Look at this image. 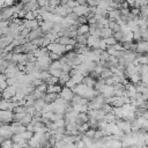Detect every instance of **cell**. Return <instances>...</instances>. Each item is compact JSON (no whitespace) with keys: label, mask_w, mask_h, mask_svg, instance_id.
Instances as JSON below:
<instances>
[{"label":"cell","mask_w":148,"mask_h":148,"mask_svg":"<svg viewBox=\"0 0 148 148\" xmlns=\"http://www.w3.org/2000/svg\"><path fill=\"white\" fill-rule=\"evenodd\" d=\"M49 76H50L49 71H40V73H39V79H40V80L46 81V79H47Z\"/></svg>","instance_id":"9a60e30c"},{"label":"cell","mask_w":148,"mask_h":148,"mask_svg":"<svg viewBox=\"0 0 148 148\" xmlns=\"http://www.w3.org/2000/svg\"><path fill=\"white\" fill-rule=\"evenodd\" d=\"M46 49L50 52H54L58 54H65V45H61L57 42H51L46 45Z\"/></svg>","instance_id":"6da1fadb"},{"label":"cell","mask_w":148,"mask_h":148,"mask_svg":"<svg viewBox=\"0 0 148 148\" xmlns=\"http://www.w3.org/2000/svg\"><path fill=\"white\" fill-rule=\"evenodd\" d=\"M73 95H74L73 90H72L71 88L66 87V86H62V88H61V91L59 92V96H60V97H62L64 99L68 101V102L71 101V98L73 97Z\"/></svg>","instance_id":"277c9868"},{"label":"cell","mask_w":148,"mask_h":148,"mask_svg":"<svg viewBox=\"0 0 148 148\" xmlns=\"http://www.w3.org/2000/svg\"><path fill=\"white\" fill-rule=\"evenodd\" d=\"M46 88H47V83H46V82H42L40 84H38V86L36 87V89H38V90L42 91V92H46Z\"/></svg>","instance_id":"2e32d148"},{"label":"cell","mask_w":148,"mask_h":148,"mask_svg":"<svg viewBox=\"0 0 148 148\" xmlns=\"http://www.w3.org/2000/svg\"><path fill=\"white\" fill-rule=\"evenodd\" d=\"M0 120L3 124H10L13 121V111L12 110H0Z\"/></svg>","instance_id":"7a4b0ae2"},{"label":"cell","mask_w":148,"mask_h":148,"mask_svg":"<svg viewBox=\"0 0 148 148\" xmlns=\"http://www.w3.org/2000/svg\"><path fill=\"white\" fill-rule=\"evenodd\" d=\"M88 29H89L88 23L79 24V27L76 28V32H77V35H86V34H88Z\"/></svg>","instance_id":"52a82bcc"},{"label":"cell","mask_w":148,"mask_h":148,"mask_svg":"<svg viewBox=\"0 0 148 148\" xmlns=\"http://www.w3.org/2000/svg\"><path fill=\"white\" fill-rule=\"evenodd\" d=\"M99 30H101V35H99V37H102V38L110 37V36H112V34H113V31H112L109 27H103V28H101Z\"/></svg>","instance_id":"ba28073f"},{"label":"cell","mask_w":148,"mask_h":148,"mask_svg":"<svg viewBox=\"0 0 148 148\" xmlns=\"http://www.w3.org/2000/svg\"><path fill=\"white\" fill-rule=\"evenodd\" d=\"M67 7H69V8H74L75 6H77L79 3H77V1L76 0H67Z\"/></svg>","instance_id":"ac0fdd59"},{"label":"cell","mask_w":148,"mask_h":148,"mask_svg":"<svg viewBox=\"0 0 148 148\" xmlns=\"http://www.w3.org/2000/svg\"><path fill=\"white\" fill-rule=\"evenodd\" d=\"M47 71H49L50 75H53V76H57V77H59L62 73V71L60 68H49Z\"/></svg>","instance_id":"8fae6325"},{"label":"cell","mask_w":148,"mask_h":148,"mask_svg":"<svg viewBox=\"0 0 148 148\" xmlns=\"http://www.w3.org/2000/svg\"><path fill=\"white\" fill-rule=\"evenodd\" d=\"M54 124L57 125V127H65V125H66V123H65V119H64V118H60V119L56 120V121H54Z\"/></svg>","instance_id":"e0dca14e"},{"label":"cell","mask_w":148,"mask_h":148,"mask_svg":"<svg viewBox=\"0 0 148 148\" xmlns=\"http://www.w3.org/2000/svg\"><path fill=\"white\" fill-rule=\"evenodd\" d=\"M82 77H83V75H82V74H75V75L71 76V80H72L75 84H77V83H81Z\"/></svg>","instance_id":"4fadbf2b"},{"label":"cell","mask_w":148,"mask_h":148,"mask_svg":"<svg viewBox=\"0 0 148 148\" xmlns=\"http://www.w3.org/2000/svg\"><path fill=\"white\" fill-rule=\"evenodd\" d=\"M44 82H46L47 84H56V83H58V77L57 76H53V75H50L46 79V81H44Z\"/></svg>","instance_id":"5bb4252c"},{"label":"cell","mask_w":148,"mask_h":148,"mask_svg":"<svg viewBox=\"0 0 148 148\" xmlns=\"http://www.w3.org/2000/svg\"><path fill=\"white\" fill-rule=\"evenodd\" d=\"M89 34H86V35H76L75 37V40L76 43H80V44H86L87 43V36Z\"/></svg>","instance_id":"30bf717a"},{"label":"cell","mask_w":148,"mask_h":148,"mask_svg":"<svg viewBox=\"0 0 148 148\" xmlns=\"http://www.w3.org/2000/svg\"><path fill=\"white\" fill-rule=\"evenodd\" d=\"M69 79H71V76H69L68 72H62V73H61V75L58 77V83L62 87V86H64V84H65Z\"/></svg>","instance_id":"8992f818"},{"label":"cell","mask_w":148,"mask_h":148,"mask_svg":"<svg viewBox=\"0 0 148 148\" xmlns=\"http://www.w3.org/2000/svg\"><path fill=\"white\" fill-rule=\"evenodd\" d=\"M31 118H32L31 114H29V113H24V116H23V117L21 118V120H20V124L23 125V126H27V125L31 121Z\"/></svg>","instance_id":"9c48e42d"},{"label":"cell","mask_w":148,"mask_h":148,"mask_svg":"<svg viewBox=\"0 0 148 148\" xmlns=\"http://www.w3.org/2000/svg\"><path fill=\"white\" fill-rule=\"evenodd\" d=\"M79 5H86V0H76Z\"/></svg>","instance_id":"d6986e66"},{"label":"cell","mask_w":148,"mask_h":148,"mask_svg":"<svg viewBox=\"0 0 148 148\" xmlns=\"http://www.w3.org/2000/svg\"><path fill=\"white\" fill-rule=\"evenodd\" d=\"M72 12L75 13L77 16H83V15H87L89 13V8H88V5H77L75 6L74 8H72Z\"/></svg>","instance_id":"3957f363"},{"label":"cell","mask_w":148,"mask_h":148,"mask_svg":"<svg viewBox=\"0 0 148 148\" xmlns=\"http://www.w3.org/2000/svg\"><path fill=\"white\" fill-rule=\"evenodd\" d=\"M103 40H104V43H105L108 46H112L113 44H116V43H117V40H116V38H114L113 36H110V37L103 38Z\"/></svg>","instance_id":"7c38bea8"},{"label":"cell","mask_w":148,"mask_h":148,"mask_svg":"<svg viewBox=\"0 0 148 148\" xmlns=\"http://www.w3.org/2000/svg\"><path fill=\"white\" fill-rule=\"evenodd\" d=\"M147 49H148L147 40H139V42L136 43L135 52H136V53H146V52H147Z\"/></svg>","instance_id":"5b68a950"}]
</instances>
